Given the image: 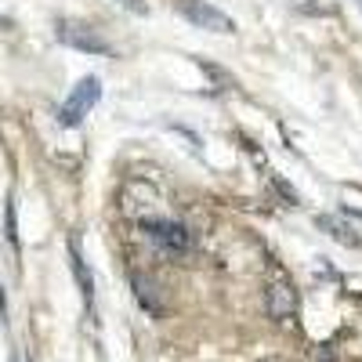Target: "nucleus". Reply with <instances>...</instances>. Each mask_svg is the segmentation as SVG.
Wrapping results in <instances>:
<instances>
[{
    "label": "nucleus",
    "instance_id": "nucleus-1",
    "mask_svg": "<svg viewBox=\"0 0 362 362\" xmlns=\"http://www.w3.org/2000/svg\"><path fill=\"white\" fill-rule=\"evenodd\" d=\"M163 206H167V199H163V192H160V185H156L153 177L134 174V177L124 181V189H119V210H124L127 218L141 221V225L160 221L163 218Z\"/></svg>",
    "mask_w": 362,
    "mask_h": 362
},
{
    "label": "nucleus",
    "instance_id": "nucleus-2",
    "mask_svg": "<svg viewBox=\"0 0 362 362\" xmlns=\"http://www.w3.org/2000/svg\"><path fill=\"white\" fill-rule=\"evenodd\" d=\"M98 98H102V80L98 76H83L69 90V98L62 102V109H58V124H62V127H76L80 119L98 105Z\"/></svg>",
    "mask_w": 362,
    "mask_h": 362
},
{
    "label": "nucleus",
    "instance_id": "nucleus-3",
    "mask_svg": "<svg viewBox=\"0 0 362 362\" xmlns=\"http://www.w3.org/2000/svg\"><path fill=\"white\" fill-rule=\"evenodd\" d=\"M141 228H145V235L153 239V243H156L163 254H170V257H185V254L192 250V235H189V228H185V225H177V221H170V218L148 221V225H141Z\"/></svg>",
    "mask_w": 362,
    "mask_h": 362
},
{
    "label": "nucleus",
    "instance_id": "nucleus-4",
    "mask_svg": "<svg viewBox=\"0 0 362 362\" xmlns=\"http://www.w3.org/2000/svg\"><path fill=\"white\" fill-rule=\"evenodd\" d=\"M58 40L76 47V51H87V54H109V40L98 33L95 25H87V22L62 18V22H58Z\"/></svg>",
    "mask_w": 362,
    "mask_h": 362
},
{
    "label": "nucleus",
    "instance_id": "nucleus-5",
    "mask_svg": "<svg viewBox=\"0 0 362 362\" xmlns=\"http://www.w3.org/2000/svg\"><path fill=\"white\" fill-rule=\"evenodd\" d=\"M264 308H268V315L276 322H290L293 312H297V290H293V283L286 276H279V272L264 286Z\"/></svg>",
    "mask_w": 362,
    "mask_h": 362
},
{
    "label": "nucleus",
    "instance_id": "nucleus-6",
    "mask_svg": "<svg viewBox=\"0 0 362 362\" xmlns=\"http://www.w3.org/2000/svg\"><path fill=\"white\" fill-rule=\"evenodd\" d=\"M181 11H185V18H189L192 25L210 29V33H232V29H235V22H232L225 11H218L214 4H206V0H185V4H181Z\"/></svg>",
    "mask_w": 362,
    "mask_h": 362
},
{
    "label": "nucleus",
    "instance_id": "nucleus-7",
    "mask_svg": "<svg viewBox=\"0 0 362 362\" xmlns=\"http://www.w3.org/2000/svg\"><path fill=\"white\" fill-rule=\"evenodd\" d=\"M319 228H326L337 243H348V247H358V235L351 232V225H341L337 218H319Z\"/></svg>",
    "mask_w": 362,
    "mask_h": 362
},
{
    "label": "nucleus",
    "instance_id": "nucleus-8",
    "mask_svg": "<svg viewBox=\"0 0 362 362\" xmlns=\"http://www.w3.org/2000/svg\"><path fill=\"white\" fill-rule=\"evenodd\" d=\"M69 257H73V272H76V279H80V286H83V297L90 300V272H83V261H80L76 243H69Z\"/></svg>",
    "mask_w": 362,
    "mask_h": 362
},
{
    "label": "nucleus",
    "instance_id": "nucleus-9",
    "mask_svg": "<svg viewBox=\"0 0 362 362\" xmlns=\"http://www.w3.org/2000/svg\"><path fill=\"white\" fill-rule=\"evenodd\" d=\"M119 4H124L127 11H134V15H145L148 8H145V0H119Z\"/></svg>",
    "mask_w": 362,
    "mask_h": 362
},
{
    "label": "nucleus",
    "instance_id": "nucleus-10",
    "mask_svg": "<svg viewBox=\"0 0 362 362\" xmlns=\"http://www.w3.org/2000/svg\"><path fill=\"white\" fill-rule=\"evenodd\" d=\"M264 362H283V358H264Z\"/></svg>",
    "mask_w": 362,
    "mask_h": 362
},
{
    "label": "nucleus",
    "instance_id": "nucleus-11",
    "mask_svg": "<svg viewBox=\"0 0 362 362\" xmlns=\"http://www.w3.org/2000/svg\"><path fill=\"white\" fill-rule=\"evenodd\" d=\"M11 362H18V358H11Z\"/></svg>",
    "mask_w": 362,
    "mask_h": 362
},
{
    "label": "nucleus",
    "instance_id": "nucleus-12",
    "mask_svg": "<svg viewBox=\"0 0 362 362\" xmlns=\"http://www.w3.org/2000/svg\"><path fill=\"white\" fill-rule=\"evenodd\" d=\"M358 4H362V0H358Z\"/></svg>",
    "mask_w": 362,
    "mask_h": 362
}]
</instances>
